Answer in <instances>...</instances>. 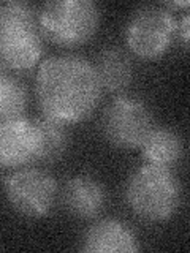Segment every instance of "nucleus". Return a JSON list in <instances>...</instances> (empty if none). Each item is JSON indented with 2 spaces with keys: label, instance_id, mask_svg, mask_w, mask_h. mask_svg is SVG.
I'll return each instance as SVG.
<instances>
[{
  "label": "nucleus",
  "instance_id": "nucleus-1",
  "mask_svg": "<svg viewBox=\"0 0 190 253\" xmlns=\"http://www.w3.org/2000/svg\"><path fill=\"white\" fill-rule=\"evenodd\" d=\"M35 90L46 117L62 124L86 119L97 108L101 85L94 63L75 54L54 55L38 68Z\"/></svg>",
  "mask_w": 190,
  "mask_h": 253
},
{
  "label": "nucleus",
  "instance_id": "nucleus-2",
  "mask_svg": "<svg viewBox=\"0 0 190 253\" xmlns=\"http://www.w3.org/2000/svg\"><path fill=\"white\" fill-rule=\"evenodd\" d=\"M43 46V34L34 6L18 0L0 5V63L3 67L16 71L35 67Z\"/></svg>",
  "mask_w": 190,
  "mask_h": 253
},
{
  "label": "nucleus",
  "instance_id": "nucleus-3",
  "mask_svg": "<svg viewBox=\"0 0 190 253\" xmlns=\"http://www.w3.org/2000/svg\"><path fill=\"white\" fill-rule=\"evenodd\" d=\"M130 209L147 221H163L181 204V185L170 168L144 165L135 171L125 187Z\"/></svg>",
  "mask_w": 190,
  "mask_h": 253
},
{
  "label": "nucleus",
  "instance_id": "nucleus-4",
  "mask_svg": "<svg viewBox=\"0 0 190 253\" xmlns=\"http://www.w3.org/2000/svg\"><path fill=\"white\" fill-rule=\"evenodd\" d=\"M100 10L92 0H54L38 13L42 34L62 46H76L89 40L98 27Z\"/></svg>",
  "mask_w": 190,
  "mask_h": 253
},
{
  "label": "nucleus",
  "instance_id": "nucleus-5",
  "mask_svg": "<svg viewBox=\"0 0 190 253\" xmlns=\"http://www.w3.org/2000/svg\"><path fill=\"white\" fill-rule=\"evenodd\" d=\"M3 192L11 208L26 217H43L57 195L54 177L38 168H16L3 179Z\"/></svg>",
  "mask_w": 190,
  "mask_h": 253
},
{
  "label": "nucleus",
  "instance_id": "nucleus-6",
  "mask_svg": "<svg viewBox=\"0 0 190 253\" xmlns=\"http://www.w3.org/2000/svg\"><path fill=\"white\" fill-rule=\"evenodd\" d=\"M176 21L165 6L144 5L132 14L125 37L130 49L142 59H154L170 47Z\"/></svg>",
  "mask_w": 190,
  "mask_h": 253
},
{
  "label": "nucleus",
  "instance_id": "nucleus-7",
  "mask_svg": "<svg viewBox=\"0 0 190 253\" xmlns=\"http://www.w3.org/2000/svg\"><path fill=\"white\" fill-rule=\"evenodd\" d=\"M103 133L117 147H140L152 126V114L144 101L132 95H121L109 103L103 114Z\"/></svg>",
  "mask_w": 190,
  "mask_h": 253
},
{
  "label": "nucleus",
  "instance_id": "nucleus-8",
  "mask_svg": "<svg viewBox=\"0 0 190 253\" xmlns=\"http://www.w3.org/2000/svg\"><path fill=\"white\" fill-rule=\"evenodd\" d=\"M40 139L35 122L26 117L0 119V166L21 168L38 160Z\"/></svg>",
  "mask_w": 190,
  "mask_h": 253
},
{
  "label": "nucleus",
  "instance_id": "nucleus-9",
  "mask_svg": "<svg viewBox=\"0 0 190 253\" xmlns=\"http://www.w3.org/2000/svg\"><path fill=\"white\" fill-rule=\"evenodd\" d=\"M106 193L97 179L91 176L71 177L63 188V204L71 215L94 218L105 208Z\"/></svg>",
  "mask_w": 190,
  "mask_h": 253
},
{
  "label": "nucleus",
  "instance_id": "nucleus-10",
  "mask_svg": "<svg viewBox=\"0 0 190 253\" xmlns=\"http://www.w3.org/2000/svg\"><path fill=\"white\" fill-rule=\"evenodd\" d=\"M84 252H137L138 244L132 229L125 223L113 218L97 221L87 229L83 237Z\"/></svg>",
  "mask_w": 190,
  "mask_h": 253
},
{
  "label": "nucleus",
  "instance_id": "nucleus-11",
  "mask_svg": "<svg viewBox=\"0 0 190 253\" xmlns=\"http://www.w3.org/2000/svg\"><path fill=\"white\" fill-rule=\"evenodd\" d=\"M100 85L106 90L119 92L130 84L133 76L132 60L121 47H105L94 63Z\"/></svg>",
  "mask_w": 190,
  "mask_h": 253
},
{
  "label": "nucleus",
  "instance_id": "nucleus-12",
  "mask_svg": "<svg viewBox=\"0 0 190 253\" xmlns=\"http://www.w3.org/2000/svg\"><path fill=\"white\" fill-rule=\"evenodd\" d=\"M142 157L149 165L170 168L171 165L178 163L184 154V144L181 136L171 128H152L141 142Z\"/></svg>",
  "mask_w": 190,
  "mask_h": 253
},
{
  "label": "nucleus",
  "instance_id": "nucleus-13",
  "mask_svg": "<svg viewBox=\"0 0 190 253\" xmlns=\"http://www.w3.org/2000/svg\"><path fill=\"white\" fill-rule=\"evenodd\" d=\"M34 122L40 139L38 160L52 162L55 158H59L65 152L68 144V133L65 128V124L57 122L46 116L37 119Z\"/></svg>",
  "mask_w": 190,
  "mask_h": 253
},
{
  "label": "nucleus",
  "instance_id": "nucleus-14",
  "mask_svg": "<svg viewBox=\"0 0 190 253\" xmlns=\"http://www.w3.org/2000/svg\"><path fill=\"white\" fill-rule=\"evenodd\" d=\"M27 106V92L19 79L11 78L6 95L0 106V119L21 117Z\"/></svg>",
  "mask_w": 190,
  "mask_h": 253
},
{
  "label": "nucleus",
  "instance_id": "nucleus-15",
  "mask_svg": "<svg viewBox=\"0 0 190 253\" xmlns=\"http://www.w3.org/2000/svg\"><path fill=\"white\" fill-rule=\"evenodd\" d=\"M10 81H11V76H8L5 71L0 70V106H2V103H3L8 85H10Z\"/></svg>",
  "mask_w": 190,
  "mask_h": 253
},
{
  "label": "nucleus",
  "instance_id": "nucleus-16",
  "mask_svg": "<svg viewBox=\"0 0 190 253\" xmlns=\"http://www.w3.org/2000/svg\"><path fill=\"white\" fill-rule=\"evenodd\" d=\"M178 27L181 29L182 42H184V44H187V42H189V14H184V18H182V21Z\"/></svg>",
  "mask_w": 190,
  "mask_h": 253
}]
</instances>
